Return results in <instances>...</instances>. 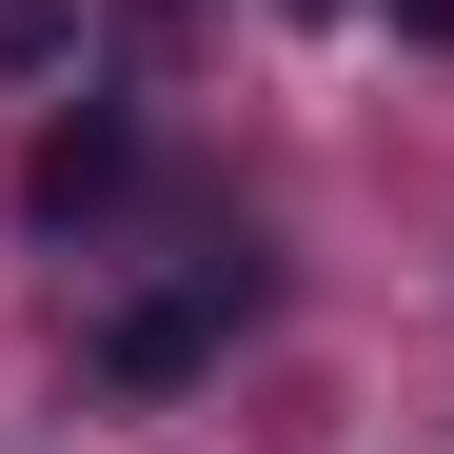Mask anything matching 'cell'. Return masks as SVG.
Segmentation results:
<instances>
[{"instance_id": "1", "label": "cell", "mask_w": 454, "mask_h": 454, "mask_svg": "<svg viewBox=\"0 0 454 454\" xmlns=\"http://www.w3.org/2000/svg\"><path fill=\"white\" fill-rule=\"evenodd\" d=\"M238 317H257V257H198L178 296H138V317H99V395H198Z\"/></svg>"}, {"instance_id": "2", "label": "cell", "mask_w": 454, "mask_h": 454, "mask_svg": "<svg viewBox=\"0 0 454 454\" xmlns=\"http://www.w3.org/2000/svg\"><path fill=\"white\" fill-rule=\"evenodd\" d=\"M119 178H138V119H119V99H80V119L40 138V178H20V198H40V217H99Z\"/></svg>"}, {"instance_id": "3", "label": "cell", "mask_w": 454, "mask_h": 454, "mask_svg": "<svg viewBox=\"0 0 454 454\" xmlns=\"http://www.w3.org/2000/svg\"><path fill=\"white\" fill-rule=\"evenodd\" d=\"M80 59V0H0V80H59Z\"/></svg>"}, {"instance_id": "4", "label": "cell", "mask_w": 454, "mask_h": 454, "mask_svg": "<svg viewBox=\"0 0 454 454\" xmlns=\"http://www.w3.org/2000/svg\"><path fill=\"white\" fill-rule=\"evenodd\" d=\"M395 20H415V40H454V0H395Z\"/></svg>"}, {"instance_id": "5", "label": "cell", "mask_w": 454, "mask_h": 454, "mask_svg": "<svg viewBox=\"0 0 454 454\" xmlns=\"http://www.w3.org/2000/svg\"><path fill=\"white\" fill-rule=\"evenodd\" d=\"M296 20H336V0H296Z\"/></svg>"}]
</instances>
